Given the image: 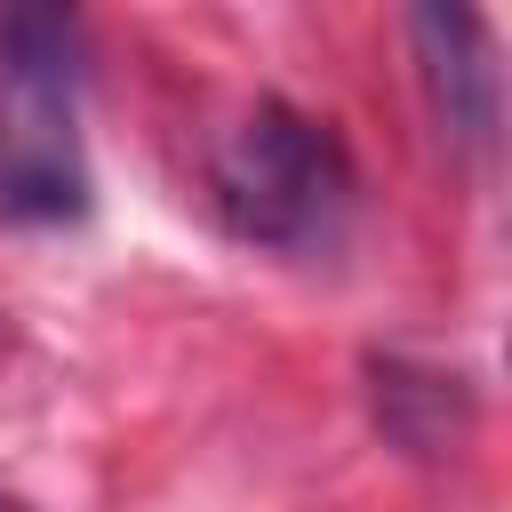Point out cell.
Instances as JSON below:
<instances>
[{
	"instance_id": "obj_2",
	"label": "cell",
	"mask_w": 512,
	"mask_h": 512,
	"mask_svg": "<svg viewBox=\"0 0 512 512\" xmlns=\"http://www.w3.org/2000/svg\"><path fill=\"white\" fill-rule=\"evenodd\" d=\"M352 152L328 120H312L288 96H256L240 128L216 144V216L232 240L272 256H312L352 216Z\"/></svg>"
},
{
	"instance_id": "obj_3",
	"label": "cell",
	"mask_w": 512,
	"mask_h": 512,
	"mask_svg": "<svg viewBox=\"0 0 512 512\" xmlns=\"http://www.w3.org/2000/svg\"><path fill=\"white\" fill-rule=\"evenodd\" d=\"M408 48H416L424 104L440 120V144L464 152L472 168H488L496 144H504V64H496L488 16L480 8H456V0L408 8Z\"/></svg>"
},
{
	"instance_id": "obj_1",
	"label": "cell",
	"mask_w": 512,
	"mask_h": 512,
	"mask_svg": "<svg viewBox=\"0 0 512 512\" xmlns=\"http://www.w3.org/2000/svg\"><path fill=\"white\" fill-rule=\"evenodd\" d=\"M96 208L80 136V16L0 8V224H80Z\"/></svg>"
},
{
	"instance_id": "obj_5",
	"label": "cell",
	"mask_w": 512,
	"mask_h": 512,
	"mask_svg": "<svg viewBox=\"0 0 512 512\" xmlns=\"http://www.w3.org/2000/svg\"><path fill=\"white\" fill-rule=\"evenodd\" d=\"M0 512H24V504H16V496H0Z\"/></svg>"
},
{
	"instance_id": "obj_4",
	"label": "cell",
	"mask_w": 512,
	"mask_h": 512,
	"mask_svg": "<svg viewBox=\"0 0 512 512\" xmlns=\"http://www.w3.org/2000/svg\"><path fill=\"white\" fill-rule=\"evenodd\" d=\"M368 416H376V432H384L400 456L440 464V456H456V448L472 440L480 400H472V384H464L456 368H440V360L368 352Z\"/></svg>"
}]
</instances>
